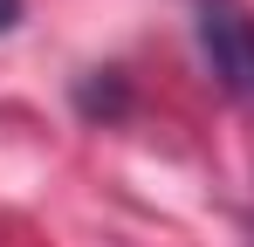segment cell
I'll list each match as a JSON object with an SVG mask.
<instances>
[{
  "label": "cell",
  "instance_id": "1",
  "mask_svg": "<svg viewBox=\"0 0 254 247\" xmlns=\"http://www.w3.org/2000/svg\"><path fill=\"white\" fill-rule=\"evenodd\" d=\"M192 35H199V55H206L213 82H220L227 96L254 103V14L241 0H199Z\"/></svg>",
  "mask_w": 254,
  "mask_h": 247
},
{
  "label": "cell",
  "instance_id": "2",
  "mask_svg": "<svg viewBox=\"0 0 254 247\" xmlns=\"http://www.w3.org/2000/svg\"><path fill=\"white\" fill-rule=\"evenodd\" d=\"M14 21H21V0H0V35H7Z\"/></svg>",
  "mask_w": 254,
  "mask_h": 247
}]
</instances>
